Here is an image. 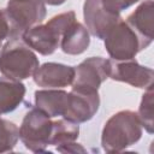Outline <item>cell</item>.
Listing matches in <instances>:
<instances>
[{
	"mask_svg": "<svg viewBox=\"0 0 154 154\" xmlns=\"http://www.w3.org/2000/svg\"><path fill=\"white\" fill-rule=\"evenodd\" d=\"M142 129L136 112L130 109L119 111L105 123L101 134V146L107 153L123 152L141 138Z\"/></svg>",
	"mask_w": 154,
	"mask_h": 154,
	"instance_id": "cell-1",
	"label": "cell"
},
{
	"mask_svg": "<svg viewBox=\"0 0 154 154\" xmlns=\"http://www.w3.org/2000/svg\"><path fill=\"white\" fill-rule=\"evenodd\" d=\"M40 66L35 52L22 37L8 38L0 51V72L4 77L14 81L32 77Z\"/></svg>",
	"mask_w": 154,
	"mask_h": 154,
	"instance_id": "cell-2",
	"label": "cell"
},
{
	"mask_svg": "<svg viewBox=\"0 0 154 154\" xmlns=\"http://www.w3.org/2000/svg\"><path fill=\"white\" fill-rule=\"evenodd\" d=\"M76 20L73 11H67L52 17L45 24H37L25 30L23 41L35 52L42 55L53 54L60 46V40L65 30Z\"/></svg>",
	"mask_w": 154,
	"mask_h": 154,
	"instance_id": "cell-3",
	"label": "cell"
},
{
	"mask_svg": "<svg viewBox=\"0 0 154 154\" xmlns=\"http://www.w3.org/2000/svg\"><path fill=\"white\" fill-rule=\"evenodd\" d=\"M2 10L10 26V38L22 37L25 30L40 24L47 13L42 0H8Z\"/></svg>",
	"mask_w": 154,
	"mask_h": 154,
	"instance_id": "cell-4",
	"label": "cell"
},
{
	"mask_svg": "<svg viewBox=\"0 0 154 154\" xmlns=\"http://www.w3.org/2000/svg\"><path fill=\"white\" fill-rule=\"evenodd\" d=\"M103 43L108 55L113 60L135 58L138 52L148 47L123 18L109 29L103 37Z\"/></svg>",
	"mask_w": 154,
	"mask_h": 154,
	"instance_id": "cell-5",
	"label": "cell"
},
{
	"mask_svg": "<svg viewBox=\"0 0 154 154\" xmlns=\"http://www.w3.org/2000/svg\"><path fill=\"white\" fill-rule=\"evenodd\" d=\"M52 118L37 107L30 108L20 124L19 140L24 147L34 153L45 152L49 146L52 134Z\"/></svg>",
	"mask_w": 154,
	"mask_h": 154,
	"instance_id": "cell-6",
	"label": "cell"
},
{
	"mask_svg": "<svg viewBox=\"0 0 154 154\" xmlns=\"http://www.w3.org/2000/svg\"><path fill=\"white\" fill-rule=\"evenodd\" d=\"M100 106V96L97 90H85L71 88L67 93L66 106L63 118L76 124L90 120L97 112Z\"/></svg>",
	"mask_w": 154,
	"mask_h": 154,
	"instance_id": "cell-7",
	"label": "cell"
},
{
	"mask_svg": "<svg viewBox=\"0 0 154 154\" xmlns=\"http://www.w3.org/2000/svg\"><path fill=\"white\" fill-rule=\"evenodd\" d=\"M108 78H112L113 81L124 82L140 89H147L148 87L153 85V70L148 66L140 65L135 58L126 60L108 59Z\"/></svg>",
	"mask_w": 154,
	"mask_h": 154,
	"instance_id": "cell-8",
	"label": "cell"
},
{
	"mask_svg": "<svg viewBox=\"0 0 154 154\" xmlns=\"http://www.w3.org/2000/svg\"><path fill=\"white\" fill-rule=\"evenodd\" d=\"M108 59L101 57H90L75 67V77L71 88L97 90L108 78Z\"/></svg>",
	"mask_w": 154,
	"mask_h": 154,
	"instance_id": "cell-9",
	"label": "cell"
},
{
	"mask_svg": "<svg viewBox=\"0 0 154 154\" xmlns=\"http://www.w3.org/2000/svg\"><path fill=\"white\" fill-rule=\"evenodd\" d=\"M83 17L89 34L100 40H103L109 29L122 19L120 13L108 11L101 0H85L83 5Z\"/></svg>",
	"mask_w": 154,
	"mask_h": 154,
	"instance_id": "cell-10",
	"label": "cell"
},
{
	"mask_svg": "<svg viewBox=\"0 0 154 154\" xmlns=\"http://www.w3.org/2000/svg\"><path fill=\"white\" fill-rule=\"evenodd\" d=\"M73 77L75 67L60 63H45L32 75L34 82L47 89H60L71 85Z\"/></svg>",
	"mask_w": 154,
	"mask_h": 154,
	"instance_id": "cell-11",
	"label": "cell"
},
{
	"mask_svg": "<svg viewBox=\"0 0 154 154\" xmlns=\"http://www.w3.org/2000/svg\"><path fill=\"white\" fill-rule=\"evenodd\" d=\"M125 22L136 31V34L149 46L154 34V4L153 0H144L134 12H131Z\"/></svg>",
	"mask_w": 154,
	"mask_h": 154,
	"instance_id": "cell-12",
	"label": "cell"
},
{
	"mask_svg": "<svg viewBox=\"0 0 154 154\" xmlns=\"http://www.w3.org/2000/svg\"><path fill=\"white\" fill-rule=\"evenodd\" d=\"M90 45V34L87 28L75 20L63 34L60 48L69 55H78L84 53Z\"/></svg>",
	"mask_w": 154,
	"mask_h": 154,
	"instance_id": "cell-13",
	"label": "cell"
},
{
	"mask_svg": "<svg viewBox=\"0 0 154 154\" xmlns=\"http://www.w3.org/2000/svg\"><path fill=\"white\" fill-rule=\"evenodd\" d=\"M67 91L60 89H42L35 91V107L47 113L51 118L63 117L66 106Z\"/></svg>",
	"mask_w": 154,
	"mask_h": 154,
	"instance_id": "cell-14",
	"label": "cell"
},
{
	"mask_svg": "<svg viewBox=\"0 0 154 154\" xmlns=\"http://www.w3.org/2000/svg\"><path fill=\"white\" fill-rule=\"evenodd\" d=\"M25 85L20 81L0 77V114L14 111L24 100Z\"/></svg>",
	"mask_w": 154,
	"mask_h": 154,
	"instance_id": "cell-15",
	"label": "cell"
},
{
	"mask_svg": "<svg viewBox=\"0 0 154 154\" xmlns=\"http://www.w3.org/2000/svg\"><path fill=\"white\" fill-rule=\"evenodd\" d=\"M79 126L78 124L70 122L65 118L53 120L52 134L49 140V146H60L69 142H73L78 138Z\"/></svg>",
	"mask_w": 154,
	"mask_h": 154,
	"instance_id": "cell-16",
	"label": "cell"
},
{
	"mask_svg": "<svg viewBox=\"0 0 154 154\" xmlns=\"http://www.w3.org/2000/svg\"><path fill=\"white\" fill-rule=\"evenodd\" d=\"M154 101H153V85L148 87L144 90V94L142 95L141 99V103L138 106V111H137V117L142 124V128H144V130L148 134H153V129H154Z\"/></svg>",
	"mask_w": 154,
	"mask_h": 154,
	"instance_id": "cell-17",
	"label": "cell"
},
{
	"mask_svg": "<svg viewBox=\"0 0 154 154\" xmlns=\"http://www.w3.org/2000/svg\"><path fill=\"white\" fill-rule=\"evenodd\" d=\"M19 138L18 126L4 118H0V153L13 150Z\"/></svg>",
	"mask_w": 154,
	"mask_h": 154,
	"instance_id": "cell-18",
	"label": "cell"
},
{
	"mask_svg": "<svg viewBox=\"0 0 154 154\" xmlns=\"http://www.w3.org/2000/svg\"><path fill=\"white\" fill-rule=\"evenodd\" d=\"M102 5L113 13H120L123 10L132 6L134 4L138 2L140 0H101Z\"/></svg>",
	"mask_w": 154,
	"mask_h": 154,
	"instance_id": "cell-19",
	"label": "cell"
},
{
	"mask_svg": "<svg viewBox=\"0 0 154 154\" xmlns=\"http://www.w3.org/2000/svg\"><path fill=\"white\" fill-rule=\"evenodd\" d=\"M57 150L60 152V153H85V152H87V149L83 148L82 144L76 143L75 141L58 146V147H57Z\"/></svg>",
	"mask_w": 154,
	"mask_h": 154,
	"instance_id": "cell-20",
	"label": "cell"
},
{
	"mask_svg": "<svg viewBox=\"0 0 154 154\" xmlns=\"http://www.w3.org/2000/svg\"><path fill=\"white\" fill-rule=\"evenodd\" d=\"M6 38H10V26L4 13V10H0V49Z\"/></svg>",
	"mask_w": 154,
	"mask_h": 154,
	"instance_id": "cell-21",
	"label": "cell"
},
{
	"mask_svg": "<svg viewBox=\"0 0 154 154\" xmlns=\"http://www.w3.org/2000/svg\"><path fill=\"white\" fill-rule=\"evenodd\" d=\"M46 5H52V6H58V5H61L64 4L66 0H42Z\"/></svg>",
	"mask_w": 154,
	"mask_h": 154,
	"instance_id": "cell-22",
	"label": "cell"
}]
</instances>
